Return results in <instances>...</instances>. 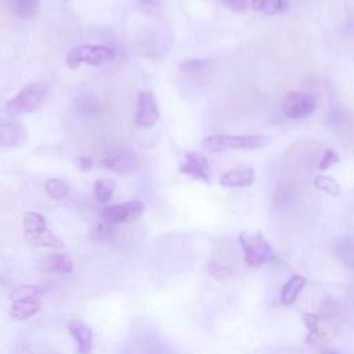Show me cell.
<instances>
[{
	"mask_svg": "<svg viewBox=\"0 0 354 354\" xmlns=\"http://www.w3.org/2000/svg\"><path fill=\"white\" fill-rule=\"evenodd\" d=\"M218 1L221 4H224L225 7L234 10V11H246L248 6H249V0H214Z\"/></svg>",
	"mask_w": 354,
	"mask_h": 354,
	"instance_id": "31",
	"label": "cell"
},
{
	"mask_svg": "<svg viewBox=\"0 0 354 354\" xmlns=\"http://www.w3.org/2000/svg\"><path fill=\"white\" fill-rule=\"evenodd\" d=\"M75 106H76V111L79 113L88 115V113H93L97 109V102L91 95L80 94L75 101Z\"/></svg>",
	"mask_w": 354,
	"mask_h": 354,
	"instance_id": "26",
	"label": "cell"
},
{
	"mask_svg": "<svg viewBox=\"0 0 354 354\" xmlns=\"http://www.w3.org/2000/svg\"><path fill=\"white\" fill-rule=\"evenodd\" d=\"M315 100L306 93L289 91L282 102V111L289 119H301L315 111Z\"/></svg>",
	"mask_w": 354,
	"mask_h": 354,
	"instance_id": "6",
	"label": "cell"
},
{
	"mask_svg": "<svg viewBox=\"0 0 354 354\" xmlns=\"http://www.w3.org/2000/svg\"><path fill=\"white\" fill-rule=\"evenodd\" d=\"M68 332L76 340L77 354H91L93 332H91V328L86 322H83L80 319L69 321Z\"/></svg>",
	"mask_w": 354,
	"mask_h": 354,
	"instance_id": "11",
	"label": "cell"
},
{
	"mask_svg": "<svg viewBox=\"0 0 354 354\" xmlns=\"http://www.w3.org/2000/svg\"><path fill=\"white\" fill-rule=\"evenodd\" d=\"M159 109L153 94L144 90L137 97V109L134 113V123L141 129H149L159 120Z\"/></svg>",
	"mask_w": 354,
	"mask_h": 354,
	"instance_id": "7",
	"label": "cell"
},
{
	"mask_svg": "<svg viewBox=\"0 0 354 354\" xmlns=\"http://www.w3.org/2000/svg\"><path fill=\"white\" fill-rule=\"evenodd\" d=\"M40 310V301H25V303H12L8 314L11 318L22 321L32 318Z\"/></svg>",
	"mask_w": 354,
	"mask_h": 354,
	"instance_id": "20",
	"label": "cell"
},
{
	"mask_svg": "<svg viewBox=\"0 0 354 354\" xmlns=\"http://www.w3.org/2000/svg\"><path fill=\"white\" fill-rule=\"evenodd\" d=\"M337 162H339V155L333 149H325L321 156L318 167H319V170H328Z\"/></svg>",
	"mask_w": 354,
	"mask_h": 354,
	"instance_id": "27",
	"label": "cell"
},
{
	"mask_svg": "<svg viewBox=\"0 0 354 354\" xmlns=\"http://www.w3.org/2000/svg\"><path fill=\"white\" fill-rule=\"evenodd\" d=\"M36 268L44 274H69L73 271V261L66 254H48L37 261Z\"/></svg>",
	"mask_w": 354,
	"mask_h": 354,
	"instance_id": "12",
	"label": "cell"
},
{
	"mask_svg": "<svg viewBox=\"0 0 354 354\" xmlns=\"http://www.w3.org/2000/svg\"><path fill=\"white\" fill-rule=\"evenodd\" d=\"M93 165H94V162H93V159H91L90 156L83 155V156H79V158L76 159V166H77L82 171H88V170H91Z\"/></svg>",
	"mask_w": 354,
	"mask_h": 354,
	"instance_id": "32",
	"label": "cell"
},
{
	"mask_svg": "<svg viewBox=\"0 0 354 354\" xmlns=\"http://www.w3.org/2000/svg\"><path fill=\"white\" fill-rule=\"evenodd\" d=\"M252 7L266 15H272L283 8V0H250Z\"/></svg>",
	"mask_w": 354,
	"mask_h": 354,
	"instance_id": "23",
	"label": "cell"
},
{
	"mask_svg": "<svg viewBox=\"0 0 354 354\" xmlns=\"http://www.w3.org/2000/svg\"><path fill=\"white\" fill-rule=\"evenodd\" d=\"M207 270H209L210 275H213L214 278H225V277L231 275V270L227 266H224L216 260H212L209 263Z\"/></svg>",
	"mask_w": 354,
	"mask_h": 354,
	"instance_id": "28",
	"label": "cell"
},
{
	"mask_svg": "<svg viewBox=\"0 0 354 354\" xmlns=\"http://www.w3.org/2000/svg\"><path fill=\"white\" fill-rule=\"evenodd\" d=\"M321 354H339V353H336L335 350H330V348H322Z\"/></svg>",
	"mask_w": 354,
	"mask_h": 354,
	"instance_id": "34",
	"label": "cell"
},
{
	"mask_svg": "<svg viewBox=\"0 0 354 354\" xmlns=\"http://www.w3.org/2000/svg\"><path fill=\"white\" fill-rule=\"evenodd\" d=\"M43 288L39 285H19L14 288L8 297L12 303H25V301H40L43 297Z\"/></svg>",
	"mask_w": 354,
	"mask_h": 354,
	"instance_id": "14",
	"label": "cell"
},
{
	"mask_svg": "<svg viewBox=\"0 0 354 354\" xmlns=\"http://www.w3.org/2000/svg\"><path fill=\"white\" fill-rule=\"evenodd\" d=\"M314 185L318 189H321V191H324V192H326L329 195L337 196L340 194V185L337 184V181L335 178H332L329 176H322V174L317 176L314 178Z\"/></svg>",
	"mask_w": 354,
	"mask_h": 354,
	"instance_id": "24",
	"label": "cell"
},
{
	"mask_svg": "<svg viewBox=\"0 0 354 354\" xmlns=\"http://www.w3.org/2000/svg\"><path fill=\"white\" fill-rule=\"evenodd\" d=\"M268 142L267 136L246 134V136H231V134H212L203 138L202 144L212 152H224L230 149H257Z\"/></svg>",
	"mask_w": 354,
	"mask_h": 354,
	"instance_id": "2",
	"label": "cell"
},
{
	"mask_svg": "<svg viewBox=\"0 0 354 354\" xmlns=\"http://www.w3.org/2000/svg\"><path fill=\"white\" fill-rule=\"evenodd\" d=\"M238 241L243 249V259L248 267L256 268L275 259L274 249L261 234L242 232L238 236Z\"/></svg>",
	"mask_w": 354,
	"mask_h": 354,
	"instance_id": "3",
	"label": "cell"
},
{
	"mask_svg": "<svg viewBox=\"0 0 354 354\" xmlns=\"http://www.w3.org/2000/svg\"><path fill=\"white\" fill-rule=\"evenodd\" d=\"M47 95V86L44 83H29L24 86L11 100L4 105V111L10 116H19L22 113L37 109Z\"/></svg>",
	"mask_w": 354,
	"mask_h": 354,
	"instance_id": "1",
	"label": "cell"
},
{
	"mask_svg": "<svg viewBox=\"0 0 354 354\" xmlns=\"http://www.w3.org/2000/svg\"><path fill=\"white\" fill-rule=\"evenodd\" d=\"M180 171L183 174H188L194 180L203 181L205 184H210V166L202 155L196 152H185L184 163L180 166Z\"/></svg>",
	"mask_w": 354,
	"mask_h": 354,
	"instance_id": "9",
	"label": "cell"
},
{
	"mask_svg": "<svg viewBox=\"0 0 354 354\" xmlns=\"http://www.w3.org/2000/svg\"><path fill=\"white\" fill-rule=\"evenodd\" d=\"M115 53L108 46L101 44H82L69 51L66 55V65L72 69L79 68L82 64L91 66H102L109 64Z\"/></svg>",
	"mask_w": 354,
	"mask_h": 354,
	"instance_id": "4",
	"label": "cell"
},
{
	"mask_svg": "<svg viewBox=\"0 0 354 354\" xmlns=\"http://www.w3.org/2000/svg\"><path fill=\"white\" fill-rule=\"evenodd\" d=\"M325 122L329 127H337L344 122V112L340 108H335L326 115Z\"/></svg>",
	"mask_w": 354,
	"mask_h": 354,
	"instance_id": "29",
	"label": "cell"
},
{
	"mask_svg": "<svg viewBox=\"0 0 354 354\" xmlns=\"http://www.w3.org/2000/svg\"><path fill=\"white\" fill-rule=\"evenodd\" d=\"M301 321L307 329V342H313L317 335H318V324H319V318L317 314L314 313H303L301 314Z\"/></svg>",
	"mask_w": 354,
	"mask_h": 354,
	"instance_id": "25",
	"label": "cell"
},
{
	"mask_svg": "<svg viewBox=\"0 0 354 354\" xmlns=\"http://www.w3.org/2000/svg\"><path fill=\"white\" fill-rule=\"evenodd\" d=\"M25 239L32 243L33 246H39V248H51V249H62L65 246L64 241L58 236H55L50 230L40 232L37 235H32V236H25Z\"/></svg>",
	"mask_w": 354,
	"mask_h": 354,
	"instance_id": "18",
	"label": "cell"
},
{
	"mask_svg": "<svg viewBox=\"0 0 354 354\" xmlns=\"http://www.w3.org/2000/svg\"><path fill=\"white\" fill-rule=\"evenodd\" d=\"M142 7H159L160 0H140Z\"/></svg>",
	"mask_w": 354,
	"mask_h": 354,
	"instance_id": "33",
	"label": "cell"
},
{
	"mask_svg": "<svg viewBox=\"0 0 354 354\" xmlns=\"http://www.w3.org/2000/svg\"><path fill=\"white\" fill-rule=\"evenodd\" d=\"M207 65L205 59H187L181 64V69L185 72H198Z\"/></svg>",
	"mask_w": 354,
	"mask_h": 354,
	"instance_id": "30",
	"label": "cell"
},
{
	"mask_svg": "<svg viewBox=\"0 0 354 354\" xmlns=\"http://www.w3.org/2000/svg\"><path fill=\"white\" fill-rule=\"evenodd\" d=\"M142 212L144 205L141 201H129L112 206H105L101 210V216L108 224H123L137 221L142 216Z\"/></svg>",
	"mask_w": 354,
	"mask_h": 354,
	"instance_id": "5",
	"label": "cell"
},
{
	"mask_svg": "<svg viewBox=\"0 0 354 354\" xmlns=\"http://www.w3.org/2000/svg\"><path fill=\"white\" fill-rule=\"evenodd\" d=\"M101 167H105L118 174H127L138 166L137 156L126 149H119L106 153L98 162Z\"/></svg>",
	"mask_w": 354,
	"mask_h": 354,
	"instance_id": "8",
	"label": "cell"
},
{
	"mask_svg": "<svg viewBox=\"0 0 354 354\" xmlns=\"http://www.w3.org/2000/svg\"><path fill=\"white\" fill-rule=\"evenodd\" d=\"M19 140V129L11 120H0V147H14Z\"/></svg>",
	"mask_w": 354,
	"mask_h": 354,
	"instance_id": "19",
	"label": "cell"
},
{
	"mask_svg": "<svg viewBox=\"0 0 354 354\" xmlns=\"http://www.w3.org/2000/svg\"><path fill=\"white\" fill-rule=\"evenodd\" d=\"M306 278L303 275H299V274H295L292 275L283 285H282V289H281V295H279V299H281V303L283 306H290L293 304L300 292L303 290V288L306 286Z\"/></svg>",
	"mask_w": 354,
	"mask_h": 354,
	"instance_id": "13",
	"label": "cell"
},
{
	"mask_svg": "<svg viewBox=\"0 0 354 354\" xmlns=\"http://www.w3.org/2000/svg\"><path fill=\"white\" fill-rule=\"evenodd\" d=\"M218 181L223 187L228 188L249 187L254 183V170L248 165H239L224 173Z\"/></svg>",
	"mask_w": 354,
	"mask_h": 354,
	"instance_id": "10",
	"label": "cell"
},
{
	"mask_svg": "<svg viewBox=\"0 0 354 354\" xmlns=\"http://www.w3.org/2000/svg\"><path fill=\"white\" fill-rule=\"evenodd\" d=\"M116 184L112 178L101 177L94 183V195L100 203H106L115 192Z\"/></svg>",
	"mask_w": 354,
	"mask_h": 354,
	"instance_id": "21",
	"label": "cell"
},
{
	"mask_svg": "<svg viewBox=\"0 0 354 354\" xmlns=\"http://www.w3.org/2000/svg\"><path fill=\"white\" fill-rule=\"evenodd\" d=\"M7 4L10 11L21 19H30L36 17L40 7L39 0H8Z\"/></svg>",
	"mask_w": 354,
	"mask_h": 354,
	"instance_id": "16",
	"label": "cell"
},
{
	"mask_svg": "<svg viewBox=\"0 0 354 354\" xmlns=\"http://www.w3.org/2000/svg\"><path fill=\"white\" fill-rule=\"evenodd\" d=\"M333 252L336 257L344 263L347 267L354 270V238L344 236L335 243Z\"/></svg>",
	"mask_w": 354,
	"mask_h": 354,
	"instance_id": "17",
	"label": "cell"
},
{
	"mask_svg": "<svg viewBox=\"0 0 354 354\" xmlns=\"http://www.w3.org/2000/svg\"><path fill=\"white\" fill-rule=\"evenodd\" d=\"M46 192L53 198V199H64L68 192H69V187L64 180L59 178H50L46 181L44 184Z\"/></svg>",
	"mask_w": 354,
	"mask_h": 354,
	"instance_id": "22",
	"label": "cell"
},
{
	"mask_svg": "<svg viewBox=\"0 0 354 354\" xmlns=\"http://www.w3.org/2000/svg\"><path fill=\"white\" fill-rule=\"evenodd\" d=\"M22 223H24L25 236L37 235V234L44 232V231L48 230L46 217L41 213H37V212H33V210H28V212L24 213Z\"/></svg>",
	"mask_w": 354,
	"mask_h": 354,
	"instance_id": "15",
	"label": "cell"
}]
</instances>
